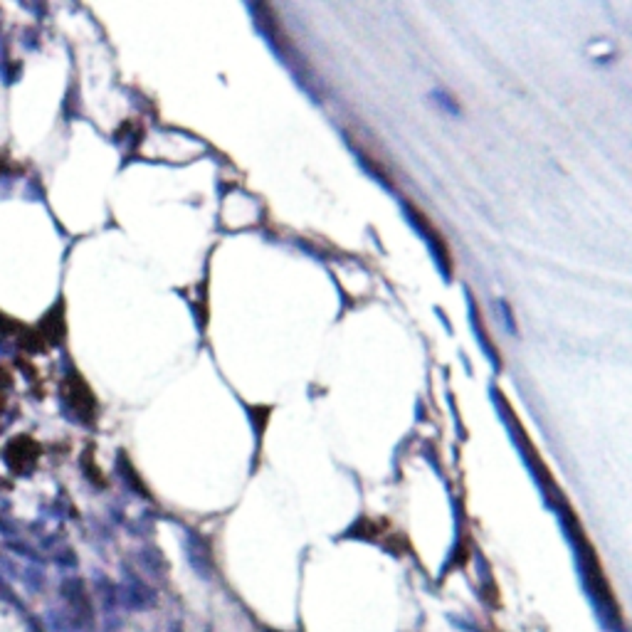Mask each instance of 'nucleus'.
<instances>
[{"mask_svg": "<svg viewBox=\"0 0 632 632\" xmlns=\"http://www.w3.org/2000/svg\"><path fill=\"white\" fill-rule=\"evenodd\" d=\"M37 460V444L27 437H20L13 442V447H8V462L15 470H27L32 467V462Z\"/></svg>", "mask_w": 632, "mask_h": 632, "instance_id": "nucleus-1", "label": "nucleus"}, {"mask_svg": "<svg viewBox=\"0 0 632 632\" xmlns=\"http://www.w3.org/2000/svg\"><path fill=\"white\" fill-rule=\"evenodd\" d=\"M67 400L72 402V408L82 415H94V398L87 391L79 378H72V383L67 381Z\"/></svg>", "mask_w": 632, "mask_h": 632, "instance_id": "nucleus-2", "label": "nucleus"}]
</instances>
